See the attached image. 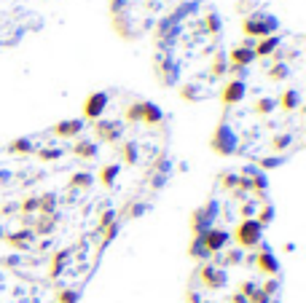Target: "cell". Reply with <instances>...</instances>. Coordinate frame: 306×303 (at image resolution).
Wrapping results in <instances>:
<instances>
[{"label":"cell","instance_id":"cell-2","mask_svg":"<svg viewBox=\"0 0 306 303\" xmlns=\"http://www.w3.org/2000/svg\"><path fill=\"white\" fill-rule=\"evenodd\" d=\"M213 145L261 167H279L303 148V35L279 30L266 8L244 19L228 51Z\"/></svg>","mask_w":306,"mask_h":303},{"label":"cell","instance_id":"cell-6","mask_svg":"<svg viewBox=\"0 0 306 303\" xmlns=\"http://www.w3.org/2000/svg\"><path fill=\"white\" fill-rule=\"evenodd\" d=\"M185 3L194 0H110V19L121 38L137 41Z\"/></svg>","mask_w":306,"mask_h":303},{"label":"cell","instance_id":"cell-7","mask_svg":"<svg viewBox=\"0 0 306 303\" xmlns=\"http://www.w3.org/2000/svg\"><path fill=\"white\" fill-rule=\"evenodd\" d=\"M35 3H43V0H0V22L19 19L22 14H32Z\"/></svg>","mask_w":306,"mask_h":303},{"label":"cell","instance_id":"cell-5","mask_svg":"<svg viewBox=\"0 0 306 303\" xmlns=\"http://www.w3.org/2000/svg\"><path fill=\"white\" fill-rule=\"evenodd\" d=\"M116 234L0 258V303H78Z\"/></svg>","mask_w":306,"mask_h":303},{"label":"cell","instance_id":"cell-4","mask_svg":"<svg viewBox=\"0 0 306 303\" xmlns=\"http://www.w3.org/2000/svg\"><path fill=\"white\" fill-rule=\"evenodd\" d=\"M153 70L188 102L220 94L228 73L226 25L213 0H194L156 25Z\"/></svg>","mask_w":306,"mask_h":303},{"label":"cell","instance_id":"cell-3","mask_svg":"<svg viewBox=\"0 0 306 303\" xmlns=\"http://www.w3.org/2000/svg\"><path fill=\"white\" fill-rule=\"evenodd\" d=\"M274 217L261 169H226L194 215L188 303H279L282 269L266 241Z\"/></svg>","mask_w":306,"mask_h":303},{"label":"cell","instance_id":"cell-1","mask_svg":"<svg viewBox=\"0 0 306 303\" xmlns=\"http://www.w3.org/2000/svg\"><path fill=\"white\" fill-rule=\"evenodd\" d=\"M169 121L126 89L91 94L84 113L0 148V241L54 250L119 234L169 180Z\"/></svg>","mask_w":306,"mask_h":303}]
</instances>
